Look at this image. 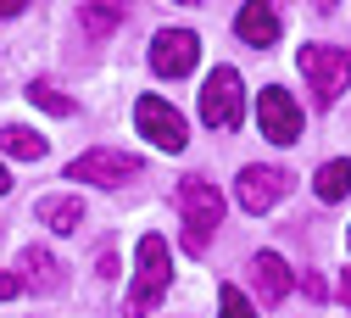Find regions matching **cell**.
I'll use <instances>...</instances> for the list:
<instances>
[{"label": "cell", "mask_w": 351, "mask_h": 318, "mask_svg": "<svg viewBox=\"0 0 351 318\" xmlns=\"http://www.w3.org/2000/svg\"><path fill=\"white\" fill-rule=\"evenodd\" d=\"M167 285H173V257H167V240H162V235H145V240H140V274H134V291H128L123 313H128V318H145V313L167 296Z\"/></svg>", "instance_id": "obj_2"}, {"label": "cell", "mask_w": 351, "mask_h": 318, "mask_svg": "<svg viewBox=\"0 0 351 318\" xmlns=\"http://www.w3.org/2000/svg\"><path fill=\"white\" fill-rule=\"evenodd\" d=\"M28 101H34V106H45V112H56V117H73V112H78V106L62 95V89L45 84V78H34V84H28Z\"/></svg>", "instance_id": "obj_17"}, {"label": "cell", "mask_w": 351, "mask_h": 318, "mask_svg": "<svg viewBox=\"0 0 351 318\" xmlns=\"http://www.w3.org/2000/svg\"><path fill=\"white\" fill-rule=\"evenodd\" d=\"M251 280H256V296L274 307V302H285V291H290V268H285L279 251H256V257H251Z\"/></svg>", "instance_id": "obj_11"}, {"label": "cell", "mask_w": 351, "mask_h": 318, "mask_svg": "<svg viewBox=\"0 0 351 318\" xmlns=\"http://www.w3.org/2000/svg\"><path fill=\"white\" fill-rule=\"evenodd\" d=\"M6 190H12V173H6V168H0V196H6Z\"/></svg>", "instance_id": "obj_23"}, {"label": "cell", "mask_w": 351, "mask_h": 318, "mask_svg": "<svg viewBox=\"0 0 351 318\" xmlns=\"http://www.w3.org/2000/svg\"><path fill=\"white\" fill-rule=\"evenodd\" d=\"M179 212H184V246L190 251H206L212 229H223V196H217V185H206L201 173L179 179Z\"/></svg>", "instance_id": "obj_1"}, {"label": "cell", "mask_w": 351, "mask_h": 318, "mask_svg": "<svg viewBox=\"0 0 351 318\" xmlns=\"http://www.w3.org/2000/svg\"><path fill=\"white\" fill-rule=\"evenodd\" d=\"M195 62H201V39L190 28H162L151 39V67L162 78H184V73H195Z\"/></svg>", "instance_id": "obj_7"}, {"label": "cell", "mask_w": 351, "mask_h": 318, "mask_svg": "<svg viewBox=\"0 0 351 318\" xmlns=\"http://www.w3.org/2000/svg\"><path fill=\"white\" fill-rule=\"evenodd\" d=\"M34 212H39V223L56 229V235H78V229H84V201H78V196H45Z\"/></svg>", "instance_id": "obj_12"}, {"label": "cell", "mask_w": 351, "mask_h": 318, "mask_svg": "<svg viewBox=\"0 0 351 318\" xmlns=\"http://www.w3.org/2000/svg\"><path fill=\"white\" fill-rule=\"evenodd\" d=\"M217 307H223V318H256V313H251V302H245L234 285H223V291H217Z\"/></svg>", "instance_id": "obj_18"}, {"label": "cell", "mask_w": 351, "mask_h": 318, "mask_svg": "<svg viewBox=\"0 0 351 318\" xmlns=\"http://www.w3.org/2000/svg\"><path fill=\"white\" fill-rule=\"evenodd\" d=\"M256 123H262V140L295 146V134H301V106L274 84V89H262V101H256Z\"/></svg>", "instance_id": "obj_8"}, {"label": "cell", "mask_w": 351, "mask_h": 318, "mask_svg": "<svg viewBox=\"0 0 351 318\" xmlns=\"http://www.w3.org/2000/svg\"><path fill=\"white\" fill-rule=\"evenodd\" d=\"M313 185H318V196H324V201H340V196L351 190V162H346V157H335V162H324V168H318V179H313Z\"/></svg>", "instance_id": "obj_16"}, {"label": "cell", "mask_w": 351, "mask_h": 318, "mask_svg": "<svg viewBox=\"0 0 351 318\" xmlns=\"http://www.w3.org/2000/svg\"><path fill=\"white\" fill-rule=\"evenodd\" d=\"M234 34H240L245 45H262V51H268V45L279 39V12L268 6V0H245L240 17H234Z\"/></svg>", "instance_id": "obj_10"}, {"label": "cell", "mask_w": 351, "mask_h": 318, "mask_svg": "<svg viewBox=\"0 0 351 318\" xmlns=\"http://www.w3.org/2000/svg\"><path fill=\"white\" fill-rule=\"evenodd\" d=\"M17 291H23V280H17V274H0V302H12Z\"/></svg>", "instance_id": "obj_20"}, {"label": "cell", "mask_w": 351, "mask_h": 318, "mask_svg": "<svg viewBox=\"0 0 351 318\" xmlns=\"http://www.w3.org/2000/svg\"><path fill=\"white\" fill-rule=\"evenodd\" d=\"M0 151L23 157V162H39V157L51 151V140H45V134H34V128H23V123H6V128H0Z\"/></svg>", "instance_id": "obj_13"}, {"label": "cell", "mask_w": 351, "mask_h": 318, "mask_svg": "<svg viewBox=\"0 0 351 318\" xmlns=\"http://www.w3.org/2000/svg\"><path fill=\"white\" fill-rule=\"evenodd\" d=\"M123 17H128V0H90V6H84V34H90V39H106Z\"/></svg>", "instance_id": "obj_14"}, {"label": "cell", "mask_w": 351, "mask_h": 318, "mask_svg": "<svg viewBox=\"0 0 351 318\" xmlns=\"http://www.w3.org/2000/svg\"><path fill=\"white\" fill-rule=\"evenodd\" d=\"M23 6H28V0H0V17H17Z\"/></svg>", "instance_id": "obj_21"}, {"label": "cell", "mask_w": 351, "mask_h": 318, "mask_svg": "<svg viewBox=\"0 0 351 318\" xmlns=\"http://www.w3.org/2000/svg\"><path fill=\"white\" fill-rule=\"evenodd\" d=\"M134 123H140V134H145L156 151H173V157H179V151L190 146V123L179 117V106H167L162 95H140V101H134Z\"/></svg>", "instance_id": "obj_6"}, {"label": "cell", "mask_w": 351, "mask_h": 318, "mask_svg": "<svg viewBox=\"0 0 351 318\" xmlns=\"http://www.w3.org/2000/svg\"><path fill=\"white\" fill-rule=\"evenodd\" d=\"M301 73H306V89H313L318 106H335L340 89L351 84V56L335 51V45H301Z\"/></svg>", "instance_id": "obj_3"}, {"label": "cell", "mask_w": 351, "mask_h": 318, "mask_svg": "<svg viewBox=\"0 0 351 318\" xmlns=\"http://www.w3.org/2000/svg\"><path fill=\"white\" fill-rule=\"evenodd\" d=\"M240 117H245V89H240V73H234V67L206 73V84H201V123H206V128L234 134V128H240Z\"/></svg>", "instance_id": "obj_4"}, {"label": "cell", "mask_w": 351, "mask_h": 318, "mask_svg": "<svg viewBox=\"0 0 351 318\" xmlns=\"http://www.w3.org/2000/svg\"><path fill=\"white\" fill-rule=\"evenodd\" d=\"M179 6H201V0H179Z\"/></svg>", "instance_id": "obj_24"}, {"label": "cell", "mask_w": 351, "mask_h": 318, "mask_svg": "<svg viewBox=\"0 0 351 318\" xmlns=\"http://www.w3.org/2000/svg\"><path fill=\"white\" fill-rule=\"evenodd\" d=\"M301 291H306V296H313V302H324V296H329V291H324V280H318V274H301Z\"/></svg>", "instance_id": "obj_19"}, {"label": "cell", "mask_w": 351, "mask_h": 318, "mask_svg": "<svg viewBox=\"0 0 351 318\" xmlns=\"http://www.w3.org/2000/svg\"><path fill=\"white\" fill-rule=\"evenodd\" d=\"M340 302H346V307H351V274H346V280H340Z\"/></svg>", "instance_id": "obj_22"}, {"label": "cell", "mask_w": 351, "mask_h": 318, "mask_svg": "<svg viewBox=\"0 0 351 318\" xmlns=\"http://www.w3.org/2000/svg\"><path fill=\"white\" fill-rule=\"evenodd\" d=\"M285 196H290V173H285V168L268 162V168H245V173H240V207H245V212H268V207H279Z\"/></svg>", "instance_id": "obj_9"}, {"label": "cell", "mask_w": 351, "mask_h": 318, "mask_svg": "<svg viewBox=\"0 0 351 318\" xmlns=\"http://www.w3.org/2000/svg\"><path fill=\"white\" fill-rule=\"evenodd\" d=\"M23 274L39 285V291H62V274H56V257L45 251V246H28L23 251Z\"/></svg>", "instance_id": "obj_15"}, {"label": "cell", "mask_w": 351, "mask_h": 318, "mask_svg": "<svg viewBox=\"0 0 351 318\" xmlns=\"http://www.w3.org/2000/svg\"><path fill=\"white\" fill-rule=\"evenodd\" d=\"M140 173H145V168H140V157L112 151V146L84 151V157H73V162H67V179H78V185H101V190H123L128 179H140Z\"/></svg>", "instance_id": "obj_5"}]
</instances>
